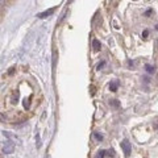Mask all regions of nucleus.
<instances>
[{
  "label": "nucleus",
  "mask_w": 158,
  "mask_h": 158,
  "mask_svg": "<svg viewBox=\"0 0 158 158\" xmlns=\"http://www.w3.org/2000/svg\"><path fill=\"white\" fill-rule=\"evenodd\" d=\"M152 13H153V9H148L145 13H144V16H145V17H149V16L152 15Z\"/></svg>",
  "instance_id": "nucleus-12"
},
{
  "label": "nucleus",
  "mask_w": 158,
  "mask_h": 158,
  "mask_svg": "<svg viewBox=\"0 0 158 158\" xmlns=\"http://www.w3.org/2000/svg\"><path fill=\"white\" fill-rule=\"evenodd\" d=\"M94 138L96 140V141H102L103 140V136L100 133H98V132H95V133H94Z\"/></svg>",
  "instance_id": "nucleus-9"
},
{
  "label": "nucleus",
  "mask_w": 158,
  "mask_h": 158,
  "mask_svg": "<svg viewBox=\"0 0 158 158\" xmlns=\"http://www.w3.org/2000/svg\"><path fill=\"white\" fill-rule=\"evenodd\" d=\"M92 47L95 52H99L100 47H102V45H100V42L98 40H92Z\"/></svg>",
  "instance_id": "nucleus-5"
},
{
  "label": "nucleus",
  "mask_w": 158,
  "mask_h": 158,
  "mask_svg": "<svg viewBox=\"0 0 158 158\" xmlns=\"http://www.w3.org/2000/svg\"><path fill=\"white\" fill-rule=\"evenodd\" d=\"M155 43H157V46H158V40H157V42H155Z\"/></svg>",
  "instance_id": "nucleus-19"
},
{
  "label": "nucleus",
  "mask_w": 158,
  "mask_h": 158,
  "mask_svg": "<svg viewBox=\"0 0 158 158\" xmlns=\"http://www.w3.org/2000/svg\"><path fill=\"white\" fill-rule=\"evenodd\" d=\"M13 73H15V67H11V70H9V75H12Z\"/></svg>",
  "instance_id": "nucleus-16"
},
{
  "label": "nucleus",
  "mask_w": 158,
  "mask_h": 158,
  "mask_svg": "<svg viewBox=\"0 0 158 158\" xmlns=\"http://www.w3.org/2000/svg\"><path fill=\"white\" fill-rule=\"evenodd\" d=\"M104 65H105V62H104V61H103V62H100L99 65L96 66V68H98V70H100V68H102V67H103V66H104Z\"/></svg>",
  "instance_id": "nucleus-13"
},
{
  "label": "nucleus",
  "mask_w": 158,
  "mask_h": 158,
  "mask_svg": "<svg viewBox=\"0 0 158 158\" xmlns=\"http://www.w3.org/2000/svg\"><path fill=\"white\" fill-rule=\"evenodd\" d=\"M149 36V31H144V33H142V37L144 38H146Z\"/></svg>",
  "instance_id": "nucleus-14"
},
{
  "label": "nucleus",
  "mask_w": 158,
  "mask_h": 158,
  "mask_svg": "<svg viewBox=\"0 0 158 158\" xmlns=\"http://www.w3.org/2000/svg\"><path fill=\"white\" fill-rule=\"evenodd\" d=\"M13 152H15V145H13L11 141H7V142L3 145V153L11 154V153H13Z\"/></svg>",
  "instance_id": "nucleus-2"
},
{
  "label": "nucleus",
  "mask_w": 158,
  "mask_h": 158,
  "mask_svg": "<svg viewBox=\"0 0 158 158\" xmlns=\"http://www.w3.org/2000/svg\"><path fill=\"white\" fill-rule=\"evenodd\" d=\"M29 105H31V98H29V99H25V102H24V107L26 109L29 108Z\"/></svg>",
  "instance_id": "nucleus-10"
},
{
  "label": "nucleus",
  "mask_w": 158,
  "mask_h": 158,
  "mask_svg": "<svg viewBox=\"0 0 158 158\" xmlns=\"http://www.w3.org/2000/svg\"><path fill=\"white\" fill-rule=\"evenodd\" d=\"M121 149H123V152L125 153V155H130V152H132V146H130V142L128 140H124L123 142H121Z\"/></svg>",
  "instance_id": "nucleus-1"
},
{
  "label": "nucleus",
  "mask_w": 158,
  "mask_h": 158,
  "mask_svg": "<svg viewBox=\"0 0 158 158\" xmlns=\"http://www.w3.org/2000/svg\"><path fill=\"white\" fill-rule=\"evenodd\" d=\"M73 1H74V0H68L67 3H68V4H71V3H73Z\"/></svg>",
  "instance_id": "nucleus-17"
},
{
  "label": "nucleus",
  "mask_w": 158,
  "mask_h": 158,
  "mask_svg": "<svg viewBox=\"0 0 158 158\" xmlns=\"http://www.w3.org/2000/svg\"><path fill=\"white\" fill-rule=\"evenodd\" d=\"M105 154H107V152H105V150H100L99 154H98V158H104Z\"/></svg>",
  "instance_id": "nucleus-11"
},
{
  "label": "nucleus",
  "mask_w": 158,
  "mask_h": 158,
  "mask_svg": "<svg viewBox=\"0 0 158 158\" xmlns=\"http://www.w3.org/2000/svg\"><path fill=\"white\" fill-rule=\"evenodd\" d=\"M7 4V0H1V8H4Z\"/></svg>",
  "instance_id": "nucleus-15"
},
{
  "label": "nucleus",
  "mask_w": 158,
  "mask_h": 158,
  "mask_svg": "<svg viewBox=\"0 0 158 158\" xmlns=\"http://www.w3.org/2000/svg\"><path fill=\"white\" fill-rule=\"evenodd\" d=\"M155 29H157V31H158V24H157V25H155Z\"/></svg>",
  "instance_id": "nucleus-18"
},
{
  "label": "nucleus",
  "mask_w": 158,
  "mask_h": 158,
  "mask_svg": "<svg viewBox=\"0 0 158 158\" xmlns=\"http://www.w3.org/2000/svg\"><path fill=\"white\" fill-rule=\"evenodd\" d=\"M4 134H5L7 137H9V138H12V140H15L16 142H20V138L17 136H15V134H12V133H9V132H4Z\"/></svg>",
  "instance_id": "nucleus-6"
},
{
  "label": "nucleus",
  "mask_w": 158,
  "mask_h": 158,
  "mask_svg": "<svg viewBox=\"0 0 158 158\" xmlns=\"http://www.w3.org/2000/svg\"><path fill=\"white\" fill-rule=\"evenodd\" d=\"M145 70L149 73V74H153V73L155 71L154 66H152V65H146V66H145Z\"/></svg>",
  "instance_id": "nucleus-8"
},
{
  "label": "nucleus",
  "mask_w": 158,
  "mask_h": 158,
  "mask_svg": "<svg viewBox=\"0 0 158 158\" xmlns=\"http://www.w3.org/2000/svg\"><path fill=\"white\" fill-rule=\"evenodd\" d=\"M109 105L115 107V108H119V107H120V102L116 99H112V100H109Z\"/></svg>",
  "instance_id": "nucleus-7"
},
{
  "label": "nucleus",
  "mask_w": 158,
  "mask_h": 158,
  "mask_svg": "<svg viewBox=\"0 0 158 158\" xmlns=\"http://www.w3.org/2000/svg\"><path fill=\"white\" fill-rule=\"evenodd\" d=\"M53 13H54V8H50V9L45 11V12H42V13H38L37 17H38V19H46L47 16L53 15Z\"/></svg>",
  "instance_id": "nucleus-3"
},
{
  "label": "nucleus",
  "mask_w": 158,
  "mask_h": 158,
  "mask_svg": "<svg viewBox=\"0 0 158 158\" xmlns=\"http://www.w3.org/2000/svg\"><path fill=\"white\" fill-rule=\"evenodd\" d=\"M117 87H119V82L117 81L111 82V83H109V90H111L112 92H116V91H117Z\"/></svg>",
  "instance_id": "nucleus-4"
}]
</instances>
